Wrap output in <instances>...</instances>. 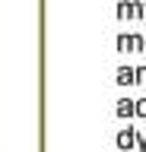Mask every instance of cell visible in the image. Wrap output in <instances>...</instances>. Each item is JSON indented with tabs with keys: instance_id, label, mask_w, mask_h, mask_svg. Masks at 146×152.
<instances>
[{
	"instance_id": "7a4b0ae2",
	"label": "cell",
	"mask_w": 146,
	"mask_h": 152,
	"mask_svg": "<svg viewBox=\"0 0 146 152\" xmlns=\"http://www.w3.org/2000/svg\"><path fill=\"white\" fill-rule=\"evenodd\" d=\"M117 79H121V83H134V70H121Z\"/></svg>"
},
{
	"instance_id": "6da1fadb",
	"label": "cell",
	"mask_w": 146,
	"mask_h": 152,
	"mask_svg": "<svg viewBox=\"0 0 146 152\" xmlns=\"http://www.w3.org/2000/svg\"><path fill=\"white\" fill-rule=\"evenodd\" d=\"M117 142H121L124 149H130V146H134V133H130V130H127V133H121V136H117Z\"/></svg>"
}]
</instances>
